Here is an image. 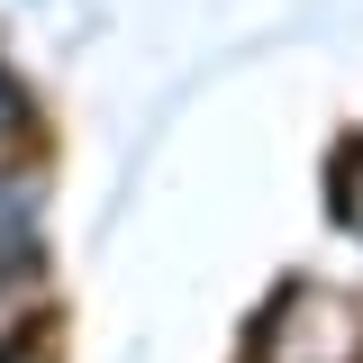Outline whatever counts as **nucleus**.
<instances>
[{"label": "nucleus", "instance_id": "2", "mask_svg": "<svg viewBox=\"0 0 363 363\" xmlns=\"http://www.w3.org/2000/svg\"><path fill=\"white\" fill-rule=\"evenodd\" d=\"M336 218H345V227L363 236V145L345 155V164H336Z\"/></svg>", "mask_w": 363, "mask_h": 363}, {"label": "nucleus", "instance_id": "1", "mask_svg": "<svg viewBox=\"0 0 363 363\" xmlns=\"http://www.w3.org/2000/svg\"><path fill=\"white\" fill-rule=\"evenodd\" d=\"M354 354H363V327L336 291H291L255 336V363H354Z\"/></svg>", "mask_w": 363, "mask_h": 363}, {"label": "nucleus", "instance_id": "3", "mask_svg": "<svg viewBox=\"0 0 363 363\" xmlns=\"http://www.w3.org/2000/svg\"><path fill=\"white\" fill-rule=\"evenodd\" d=\"M18 128V91H9V73H0V136Z\"/></svg>", "mask_w": 363, "mask_h": 363}]
</instances>
